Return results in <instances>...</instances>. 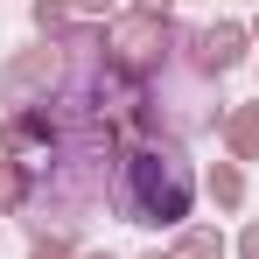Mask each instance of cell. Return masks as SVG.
<instances>
[{"mask_svg": "<svg viewBox=\"0 0 259 259\" xmlns=\"http://www.w3.org/2000/svg\"><path fill=\"white\" fill-rule=\"evenodd\" d=\"M168 252H175V259H224V252H231V238H224L217 224H196V217H189V224L175 231Z\"/></svg>", "mask_w": 259, "mask_h": 259, "instance_id": "8992f818", "label": "cell"}, {"mask_svg": "<svg viewBox=\"0 0 259 259\" xmlns=\"http://www.w3.org/2000/svg\"><path fill=\"white\" fill-rule=\"evenodd\" d=\"M28 21H35V35H42V42H63V35H70V0H35V7H28Z\"/></svg>", "mask_w": 259, "mask_h": 259, "instance_id": "ba28073f", "label": "cell"}, {"mask_svg": "<svg viewBox=\"0 0 259 259\" xmlns=\"http://www.w3.org/2000/svg\"><path fill=\"white\" fill-rule=\"evenodd\" d=\"M189 203H196V168L161 147V140H140L133 154H119V175H112V210L126 224H147V231H182L189 224Z\"/></svg>", "mask_w": 259, "mask_h": 259, "instance_id": "6da1fadb", "label": "cell"}, {"mask_svg": "<svg viewBox=\"0 0 259 259\" xmlns=\"http://www.w3.org/2000/svg\"><path fill=\"white\" fill-rule=\"evenodd\" d=\"M14 210H28V168L0 154V217H14Z\"/></svg>", "mask_w": 259, "mask_h": 259, "instance_id": "9c48e42d", "label": "cell"}, {"mask_svg": "<svg viewBox=\"0 0 259 259\" xmlns=\"http://www.w3.org/2000/svg\"><path fill=\"white\" fill-rule=\"evenodd\" d=\"M203 189H210V203H217V210H238V203H245V168H238V161H210Z\"/></svg>", "mask_w": 259, "mask_h": 259, "instance_id": "52a82bcc", "label": "cell"}, {"mask_svg": "<svg viewBox=\"0 0 259 259\" xmlns=\"http://www.w3.org/2000/svg\"><path fill=\"white\" fill-rule=\"evenodd\" d=\"M70 77V49L63 42H42V49H21V56H7L0 63V105L14 112V105H42L56 98Z\"/></svg>", "mask_w": 259, "mask_h": 259, "instance_id": "7a4b0ae2", "label": "cell"}, {"mask_svg": "<svg viewBox=\"0 0 259 259\" xmlns=\"http://www.w3.org/2000/svg\"><path fill=\"white\" fill-rule=\"evenodd\" d=\"M77 259H119V252H77Z\"/></svg>", "mask_w": 259, "mask_h": 259, "instance_id": "9a60e30c", "label": "cell"}, {"mask_svg": "<svg viewBox=\"0 0 259 259\" xmlns=\"http://www.w3.org/2000/svg\"><path fill=\"white\" fill-rule=\"evenodd\" d=\"M189 49H196V70H203V77H224V70H238V63H245L252 28H245V21H217V28H203Z\"/></svg>", "mask_w": 259, "mask_h": 259, "instance_id": "277c9868", "label": "cell"}, {"mask_svg": "<svg viewBox=\"0 0 259 259\" xmlns=\"http://www.w3.org/2000/svg\"><path fill=\"white\" fill-rule=\"evenodd\" d=\"M175 0H126V14H140V21H168Z\"/></svg>", "mask_w": 259, "mask_h": 259, "instance_id": "8fae6325", "label": "cell"}, {"mask_svg": "<svg viewBox=\"0 0 259 259\" xmlns=\"http://www.w3.org/2000/svg\"><path fill=\"white\" fill-rule=\"evenodd\" d=\"M140 259H175V252H161V245H154V252H140Z\"/></svg>", "mask_w": 259, "mask_h": 259, "instance_id": "5bb4252c", "label": "cell"}, {"mask_svg": "<svg viewBox=\"0 0 259 259\" xmlns=\"http://www.w3.org/2000/svg\"><path fill=\"white\" fill-rule=\"evenodd\" d=\"M28 259H77V245H70V231H35Z\"/></svg>", "mask_w": 259, "mask_h": 259, "instance_id": "30bf717a", "label": "cell"}, {"mask_svg": "<svg viewBox=\"0 0 259 259\" xmlns=\"http://www.w3.org/2000/svg\"><path fill=\"white\" fill-rule=\"evenodd\" d=\"M224 154L231 161H259V98L224 112Z\"/></svg>", "mask_w": 259, "mask_h": 259, "instance_id": "5b68a950", "label": "cell"}, {"mask_svg": "<svg viewBox=\"0 0 259 259\" xmlns=\"http://www.w3.org/2000/svg\"><path fill=\"white\" fill-rule=\"evenodd\" d=\"M105 42H112V56H119L126 70L154 77V70L168 63V42H182V28H175V21H140V14H119Z\"/></svg>", "mask_w": 259, "mask_h": 259, "instance_id": "3957f363", "label": "cell"}, {"mask_svg": "<svg viewBox=\"0 0 259 259\" xmlns=\"http://www.w3.org/2000/svg\"><path fill=\"white\" fill-rule=\"evenodd\" d=\"M245 28H252V42H259V14H252V21H245Z\"/></svg>", "mask_w": 259, "mask_h": 259, "instance_id": "2e32d148", "label": "cell"}, {"mask_svg": "<svg viewBox=\"0 0 259 259\" xmlns=\"http://www.w3.org/2000/svg\"><path fill=\"white\" fill-rule=\"evenodd\" d=\"M70 7H77V14H91V21H112V7H119V0H70Z\"/></svg>", "mask_w": 259, "mask_h": 259, "instance_id": "7c38bea8", "label": "cell"}, {"mask_svg": "<svg viewBox=\"0 0 259 259\" xmlns=\"http://www.w3.org/2000/svg\"><path fill=\"white\" fill-rule=\"evenodd\" d=\"M238 259H259V217L245 224V231H238Z\"/></svg>", "mask_w": 259, "mask_h": 259, "instance_id": "4fadbf2b", "label": "cell"}]
</instances>
